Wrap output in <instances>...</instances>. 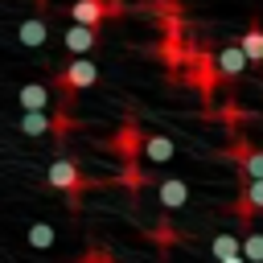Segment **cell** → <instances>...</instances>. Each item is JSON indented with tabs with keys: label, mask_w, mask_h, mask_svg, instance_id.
<instances>
[{
	"label": "cell",
	"mask_w": 263,
	"mask_h": 263,
	"mask_svg": "<svg viewBox=\"0 0 263 263\" xmlns=\"http://www.w3.org/2000/svg\"><path fill=\"white\" fill-rule=\"evenodd\" d=\"M95 82H99V66H95L90 58H74L66 70H58V74H53V82H49V86L62 95V107H70V103H74V95H78V90H86V86H95Z\"/></svg>",
	"instance_id": "cell-1"
},
{
	"label": "cell",
	"mask_w": 263,
	"mask_h": 263,
	"mask_svg": "<svg viewBox=\"0 0 263 263\" xmlns=\"http://www.w3.org/2000/svg\"><path fill=\"white\" fill-rule=\"evenodd\" d=\"M45 181H49V189H58V193L70 197V210H78V205H82V193L95 185V181H86V177L78 173V160H70V156H58V160L49 164Z\"/></svg>",
	"instance_id": "cell-2"
},
{
	"label": "cell",
	"mask_w": 263,
	"mask_h": 263,
	"mask_svg": "<svg viewBox=\"0 0 263 263\" xmlns=\"http://www.w3.org/2000/svg\"><path fill=\"white\" fill-rule=\"evenodd\" d=\"M123 12V0H74L70 4V16L78 21V25H103L107 16H119Z\"/></svg>",
	"instance_id": "cell-3"
},
{
	"label": "cell",
	"mask_w": 263,
	"mask_h": 263,
	"mask_svg": "<svg viewBox=\"0 0 263 263\" xmlns=\"http://www.w3.org/2000/svg\"><path fill=\"white\" fill-rule=\"evenodd\" d=\"M238 218L251 222L255 210H263V177H242V189H238V201H234Z\"/></svg>",
	"instance_id": "cell-4"
},
{
	"label": "cell",
	"mask_w": 263,
	"mask_h": 263,
	"mask_svg": "<svg viewBox=\"0 0 263 263\" xmlns=\"http://www.w3.org/2000/svg\"><path fill=\"white\" fill-rule=\"evenodd\" d=\"M226 156L242 168V177H263V152H259V148H251L247 140H234V144L226 148Z\"/></svg>",
	"instance_id": "cell-5"
},
{
	"label": "cell",
	"mask_w": 263,
	"mask_h": 263,
	"mask_svg": "<svg viewBox=\"0 0 263 263\" xmlns=\"http://www.w3.org/2000/svg\"><path fill=\"white\" fill-rule=\"evenodd\" d=\"M140 148H144V132H140L136 119H127V123L115 132V152H119V160H136Z\"/></svg>",
	"instance_id": "cell-6"
},
{
	"label": "cell",
	"mask_w": 263,
	"mask_h": 263,
	"mask_svg": "<svg viewBox=\"0 0 263 263\" xmlns=\"http://www.w3.org/2000/svg\"><path fill=\"white\" fill-rule=\"evenodd\" d=\"M214 58H218V74H222V78H238V74L251 66L247 53H242V45H226V49H218Z\"/></svg>",
	"instance_id": "cell-7"
},
{
	"label": "cell",
	"mask_w": 263,
	"mask_h": 263,
	"mask_svg": "<svg viewBox=\"0 0 263 263\" xmlns=\"http://www.w3.org/2000/svg\"><path fill=\"white\" fill-rule=\"evenodd\" d=\"M99 45V29L95 25H70V33H66V49L70 53H86V49H95Z\"/></svg>",
	"instance_id": "cell-8"
},
{
	"label": "cell",
	"mask_w": 263,
	"mask_h": 263,
	"mask_svg": "<svg viewBox=\"0 0 263 263\" xmlns=\"http://www.w3.org/2000/svg\"><path fill=\"white\" fill-rule=\"evenodd\" d=\"M156 193H160V205H164V210H177V205L189 201V185L177 181V177H164V181L156 185Z\"/></svg>",
	"instance_id": "cell-9"
},
{
	"label": "cell",
	"mask_w": 263,
	"mask_h": 263,
	"mask_svg": "<svg viewBox=\"0 0 263 263\" xmlns=\"http://www.w3.org/2000/svg\"><path fill=\"white\" fill-rule=\"evenodd\" d=\"M210 251H214V259H222V263H238V259H242V242H238L230 230H218L214 242H210Z\"/></svg>",
	"instance_id": "cell-10"
},
{
	"label": "cell",
	"mask_w": 263,
	"mask_h": 263,
	"mask_svg": "<svg viewBox=\"0 0 263 263\" xmlns=\"http://www.w3.org/2000/svg\"><path fill=\"white\" fill-rule=\"evenodd\" d=\"M140 152H144L148 164H168L173 160V140L168 136H144V148Z\"/></svg>",
	"instance_id": "cell-11"
},
{
	"label": "cell",
	"mask_w": 263,
	"mask_h": 263,
	"mask_svg": "<svg viewBox=\"0 0 263 263\" xmlns=\"http://www.w3.org/2000/svg\"><path fill=\"white\" fill-rule=\"evenodd\" d=\"M238 45H242L247 62H251V66H259V62H263V25H259V21H251V25H247V33L238 37Z\"/></svg>",
	"instance_id": "cell-12"
},
{
	"label": "cell",
	"mask_w": 263,
	"mask_h": 263,
	"mask_svg": "<svg viewBox=\"0 0 263 263\" xmlns=\"http://www.w3.org/2000/svg\"><path fill=\"white\" fill-rule=\"evenodd\" d=\"M21 132L25 136H53V115H45V107H33V111H25L21 115Z\"/></svg>",
	"instance_id": "cell-13"
},
{
	"label": "cell",
	"mask_w": 263,
	"mask_h": 263,
	"mask_svg": "<svg viewBox=\"0 0 263 263\" xmlns=\"http://www.w3.org/2000/svg\"><path fill=\"white\" fill-rule=\"evenodd\" d=\"M16 103H21L25 111H33V107H49V86H45V82H25V86L16 90Z\"/></svg>",
	"instance_id": "cell-14"
},
{
	"label": "cell",
	"mask_w": 263,
	"mask_h": 263,
	"mask_svg": "<svg viewBox=\"0 0 263 263\" xmlns=\"http://www.w3.org/2000/svg\"><path fill=\"white\" fill-rule=\"evenodd\" d=\"M16 37H21V45H41V41H45V21H41V16H29V21H21Z\"/></svg>",
	"instance_id": "cell-15"
},
{
	"label": "cell",
	"mask_w": 263,
	"mask_h": 263,
	"mask_svg": "<svg viewBox=\"0 0 263 263\" xmlns=\"http://www.w3.org/2000/svg\"><path fill=\"white\" fill-rule=\"evenodd\" d=\"M29 247L49 251V247H53V226H49V222H33V226H29Z\"/></svg>",
	"instance_id": "cell-16"
},
{
	"label": "cell",
	"mask_w": 263,
	"mask_h": 263,
	"mask_svg": "<svg viewBox=\"0 0 263 263\" xmlns=\"http://www.w3.org/2000/svg\"><path fill=\"white\" fill-rule=\"evenodd\" d=\"M242 259L263 263V230H247L242 234Z\"/></svg>",
	"instance_id": "cell-17"
},
{
	"label": "cell",
	"mask_w": 263,
	"mask_h": 263,
	"mask_svg": "<svg viewBox=\"0 0 263 263\" xmlns=\"http://www.w3.org/2000/svg\"><path fill=\"white\" fill-rule=\"evenodd\" d=\"M119 164H123V177H119V181H123V189H132V193H136V189H144V185H148V177L140 173V164H136V160H119Z\"/></svg>",
	"instance_id": "cell-18"
},
{
	"label": "cell",
	"mask_w": 263,
	"mask_h": 263,
	"mask_svg": "<svg viewBox=\"0 0 263 263\" xmlns=\"http://www.w3.org/2000/svg\"><path fill=\"white\" fill-rule=\"evenodd\" d=\"M152 238L160 242V247H173L177 242V234H173V222L164 218V222H156V230H152Z\"/></svg>",
	"instance_id": "cell-19"
},
{
	"label": "cell",
	"mask_w": 263,
	"mask_h": 263,
	"mask_svg": "<svg viewBox=\"0 0 263 263\" xmlns=\"http://www.w3.org/2000/svg\"><path fill=\"white\" fill-rule=\"evenodd\" d=\"M259 95H263V78H259Z\"/></svg>",
	"instance_id": "cell-20"
}]
</instances>
